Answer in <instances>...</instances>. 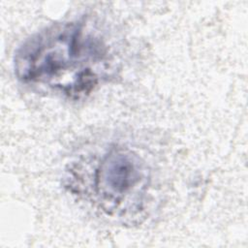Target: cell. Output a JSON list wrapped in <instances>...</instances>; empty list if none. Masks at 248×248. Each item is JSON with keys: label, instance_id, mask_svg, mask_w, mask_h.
I'll return each mask as SVG.
<instances>
[{"label": "cell", "instance_id": "6da1fadb", "mask_svg": "<svg viewBox=\"0 0 248 248\" xmlns=\"http://www.w3.org/2000/svg\"><path fill=\"white\" fill-rule=\"evenodd\" d=\"M110 46L83 21L54 23L16 49L14 69L25 85L78 101L88 97L113 70Z\"/></svg>", "mask_w": 248, "mask_h": 248}, {"label": "cell", "instance_id": "7a4b0ae2", "mask_svg": "<svg viewBox=\"0 0 248 248\" xmlns=\"http://www.w3.org/2000/svg\"><path fill=\"white\" fill-rule=\"evenodd\" d=\"M152 184V170L145 159L121 145L72 162L65 175V186L72 195L123 225L140 224L147 216Z\"/></svg>", "mask_w": 248, "mask_h": 248}]
</instances>
